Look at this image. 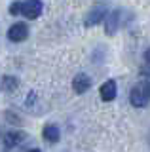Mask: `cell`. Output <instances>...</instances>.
<instances>
[{
    "label": "cell",
    "instance_id": "cell-10",
    "mask_svg": "<svg viewBox=\"0 0 150 152\" xmlns=\"http://www.w3.org/2000/svg\"><path fill=\"white\" fill-rule=\"evenodd\" d=\"M21 6H23V2H12L10 8H8V12H10L12 15H21Z\"/></svg>",
    "mask_w": 150,
    "mask_h": 152
},
{
    "label": "cell",
    "instance_id": "cell-6",
    "mask_svg": "<svg viewBox=\"0 0 150 152\" xmlns=\"http://www.w3.org/2000/svg\"><path fill=\"white\" fill-rule=\"evenodd\" d=\"M105 17H106V10L103 8V6H95L90 13H87V17H86V27L99 25V23H101Z\"/></svg>",
    "mask_w": 150,
    "mask_h": 152
},
{
    "label": "cell",
    "instance_id": "cell-2",
    "mask_svg": "<svg viewBox=\"0 0 150 152\" xmlns=\"http://www.w3.org/2000/svg\"><path fill=\"white\" fill-rule=\"evenodd\" d=\"M42 10H44L42 0H27L21 6V15H25L27 19H36L42 13Z\"/></svg>",
    "mask_w": 150,
    "mask_h": 152
},
{
    "label": "cell",
    "instance_id": "cell-7",
    "mask_svg": "<svg viewBox=\"0 0 150 152\" xmlns=\"http://www.w3.org/2000/svg\"><path fill=\"white\" fill-rule=\"evenodd\" d=\"M99 93H101L103 101H106V103L114 101V99H116V82H114V80H106V82L101 86Z\"/></svg>",
    "mask_w": 150,
    "mask_h": 152
},
{
    "label": "cell",
    "instance_id": "cell-3",
    "mask_svg": "<svg viewBox=\"0 0 150 152\" xmlns=\"http://www.w3.org/2000/svg\"><path fill=\"white\" fill-rule=\"evenodd\" d=\"M27 36H29V27L25 23H15L8 28V40L12 42H23L27 40Z\"/></svg>",
    "mask_w": 150,
    "mask_h": 152
},
{
    "label": "cell",
    "instance_id": "cell-1",
    "mask_svg": "<svg viewBox=\"0 0 150 152\" xmlns=\"http://www.w3.org/2000/svg\"><path fill=\"white\" fill-rule=\"evenodd\" d=\"M129 101L133 107H146L150 103V80H141L139 84L133 86L129 93Z\"/></svg>",
    "mask_w": 150,
    "mask_h": 152
},
{
    "label": "cell",
    "instance_id": "cell-11",
    "mask_svg": "<svg viewBox=\"0 0 150 152\" xmlns=\"http://www.w3.org/2000/svg\"><path fill=\"white\" fill-rule=\"evenodd\" d=\"M144 59H146L148 63H150V50H146V53H144Z\"/></svg>",
    "mask_w": 150,
    "mask_h": 152
},
{
    "label": "cell",
    "instance_id": "cell-5",
    "mask_svg": "<svg viewBox=\"0 0 150 152\" xmlns=\"http://www.w3.org/2000/svg\"><path fill=\"white\" fill-rule=\"evenodd\" d=\"M27 133L25 131H8L4 135V146L6 148H12V146H19L23 141H25Z\"/></svg>",
    "mask_w": 150,
    "mask_h": 152
},
{
    "label": "cell",
    "instance_id": "cell-9",
    "mask_svg": "<svg viewBox=\"0 0 150 152\" xmlns=\"http://www.w3.org/2000/svg\"><path fill=\"white\" fill-rule=\"evenodd\" d=\"M17 86H19V80H17V78H13V76H4L2 88L6 89V91H15Z\"/></svg>",
    "mask_w": 150,
    "mask_h": 152
},
{
    "label": "cell",
    "instance_id": "cell-8",
    "mask_svg": "<svg viewBox=\"0 0 150 152\" xmlns=\"http://www.w3.org/2000/svg\"><path fill=\"white\" fill-rule=\"evenodd\" d=\"M42 135H44V139L48 142H57L61 139V131L57 126H44V129H42Z\"/></svg>",
    "mask_w": 150,
    "mask_h": 152
},
{
    "label": "cell",
    "instance_id": "cell-4",
    "mask_svg": "<svg viewBox=\"0 0 150 152\" xmlns=\"http://www.w3.org/2000/svg\"><path fill=\"white\" fill-rule=\"evenodd\" d=\"M91 88V78L87 74H84V72H80V74H76L74 76V80H72V89L76 93H86L87 89Z\"/></svg>",
    "mask_w": 150,
    "mask_h": 152
},
{
    "label": "cell",
    "instance_id": "cell-12",
    "mask_svg": "<svg viewBox=\"0 0 150 152\" xmlns=\"http://www.w3.org/2000/svg\"><path fill=\"white\" fill-rule=\"evenodd\" d=\"M29 152H40V150H38V148H31Z\"/></svg>",
    "mask_w": 150,
    "mask_h": 152
}]
</instances>
